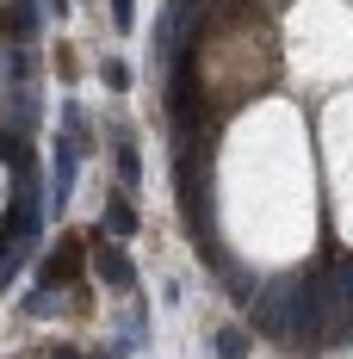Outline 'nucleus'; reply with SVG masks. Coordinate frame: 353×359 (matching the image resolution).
<instances>
[{
	"mask_svg": "<svg viewBox=\"0 0 353 359\" xmlns=\"http://www.w3.org/2000/svg\"><path fill=\"white\" fill-rule=\"evenodd\" d=\"M310 174H304V137L285 106H260L229 143L223 180V223L248 260H285L310 242Z\"/></svg>",
	"mask_w": 353,
	"mask_h": 359,
	"instance_id": "nucleus-1",
	"label": "nucleus"
},
{
	"mask_svg": "<svg viewBox=\"0 0 353 359\" xmlns=\"http://www.w3.org/2000/svg\"><path fill=\"white\" fill-rule=\"evenodd\" d=\"M285 62H291V74H304L310 87L347 81L353 74V19L335 0H310L285 25Z\"/></svg>",
	"mask_w": 353,
	"mask_h": 359,
	"instance_id": "nucleus-2",
	"label": "nucleus"
},
{
	"mask_svg": "<svg viewBox=\"0 0 353 359\" xmlns=\"http://www.w3.org/2000/svg\"><path fill=\"white\" fill-rule=\"evenodd\" d=\"M0 205H6V168H0Z\"/></svg>",
	"mask_w": 353,
	"mask_h": 359,
	"instance_id": "nucleus-6",
	"label": "nucleus"
},
{
	"mask_svg": "<svg viewBox=\"0 0 353 359\" xmlns=\"http://www.w3.org/2000/svg\"><path fill=\"white\" fill-rule=\"evenodd\" d=\"M328 174H335V223L353 242V100L328 106Z\"/></svg>",
	"mask_w": 353,
	"mask_h": 359,
	"instance_id": "nucleus-3",
	"label": "nucleus"
},
{
	"mask_svg": "<svg viewBox=\"0 0 353 359\" xmlns=\"http://www.w3.org/2000/svg\"><path fill=\"white\" fill-rule=\"evenodd\" d=\"M6 62H13V50H6V43H0V74H6ZM0 87H6V81H0Z\"/></svg>",
	"mask_w": 353,
	"mask_h": 359,
	"instance_id": "nucleus-5",
	"label": "nucleus"
},
{
	"mask_svg": "<svg viewBox=\"0 0 353 359\" xmlns=\"http://www.w3.org/2000/svg\"><path fill=\"white\" fill-rule=\"evenodd\" d=\"M217 347H223V359H242V353H248V334H242V328H223V334H217Z\"/></svg>",
	"mask_w": 353,
	"mask_h": 359,
	"instance_id": "nucleus-4",
	"label": "nucleus"
}]
</instances>
